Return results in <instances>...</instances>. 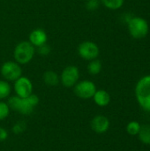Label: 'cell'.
<instances>
[{"label": "cell", "mask_w": 150, "mask_h": 151, "mask_svg": "<svg viewBox=\"0 0 150 151\" xmlns=\"http://www.w3.org/2000/svg\"><path fill=\"white\" fill-rule=\"evenodd\" d=\"M60 82L65 88L74 87L80 79V70L75 65L66 66L61 73Z\"/></svg>", "instance_id": "cell-7"}, {"label": "cell", "mask_w": 150, "mask_h": 151, "mask_svg": "<svg viewBox=\"0 0 150 151\" xmlns=\"http://www.w3.org/2000/svg\"><path fill=\"white\" fill-rule=\"evenodd\" d=\"M78 53L84 60H93L98 58L100 49L98 45L92 41H84L78 46Z\"/></svg>", "instance_id": "cell-6"}, {"label": "cell", "mask_w": 150, "mask_h": 151, "mask_svg": "<svg viewBox=\"0 0 150 151\" xmlns=\"http://www.w3.org/2000/svg\"><path fill=\"white\" fill-rule=\"evenodd\" d=\"M137 136L141 143L150 145V125L145 124L141 126V129Z\"/></svg>", "instance_id": "cell-14"}, {"label": "cell", "mask_w": 150, "mask_h": 151, "mask_svg": "<svg viewBox=\"0 0 150 151\" xmlns=\"http://www.w3.org/2000/svg\"><path fill=\"white\" fill-rule=\"evenodd\" d=\"M95 84L88 80H84L81 81H78L74 86V93L75 95L82 99H90L93 98L95 91H96Z\"/></svg>", "instance_id": "cell-8"}, {"label": "cell", "mask_w": 150, "mask_h": 151, "mask_svg": "<svg viewBox=\"0 0 150 151\" xmlns=\"http://www.w3.org/2000/svg\"><path fill=\"white\" fill-rule=\"evenodd\" d=\"M11 91V85L8 83L7 81H1L0 80V100L7 98Z\"/></svg>", "instance_id": "cell-17"}, {"label": "cell", "mask_w": 150, "mask_h": 151, "mask_svg": "<svg viewBox=\"0 0 150 151\" xmlns=\"http://www.w3.org/2000/svg\"><path fill=\"white\" fill-rule=\"evenodd\" d=\"M50 51H51L50 47L49 45H47L46 43L40 46V47H37V52L41 56H48L50 53Z\"/></svg>", "instance_id": "cell-21"}, {"label": "cell", "mask_w": 150, "mask_h": 151, "mask_svg": "<svg viewBox=\"0 0 150 151\" xmlns=\"http://www.w3.org/2000/svg\"><path fill=\"white\" fill-rule=\"evenodd\" d=\"M101 2L107 9L114 11L120 9L124 4L125 0H101Z\"/></svg>", "instance_id": "cell-16"}, {"label": "cell", "mask_w": 150, "mask_h": 151, "mask_svg": "<svg viewBox=\"0 0 150 151\" xmlns=\"http://www.w3.org/2000/svg\"><path fill=\"white\" fill-rule=\"evenodd\" d=\"M102 62L95 58L93 60H90L88 65V71L91 75H97L98 73H101L102 71Z\"/></svg>", "instance_id": "cell-15"}, {"label": "cell", "mask_w": 150, "mask_h": 151, "mask_svg": "<svg viewBox=\"0 0 150 151\" xmlns=\"http://www.w3.org/2000/svg\"><path fill=\"white\" fill-rule=\"evenodd\" d=\"M100 4L99 0H88L86 4L87 9L89 11H95L96 9H98Z\"/></svg>", "instance_id": "cell-22"}, {"label": "cell", "mask_w": 150, "mask_h": 151, "mask_svg": "<svg viewBox=\"0 0 150 151\" xmlns=\"http://www.w3.org/2000/svg\"><path fill=\"white\" fill-rule=\"evenodd\" d=\"M93 99L95 104L100 107H105L111 103L110 94L106 90H103V89L96 90L93 96Z\"/></svg>", "instance_id": "cell-12"}, {"label": "cell", "mask_w": 150, "mask_h": 151, "mask_svg": "<svg viewBox=\"0 0 150 151\" xmlns=\"http://www.w3.org/2000/svg\"><path fill=\"white\" fill-rule=\"evenodd\" d=\"M26 129V123L24 121H19L12 127V132L14 134H21Z\"/></svg>", "instance_id": "cell-20"}, {"label": "cell", "mask_w": 150, "mask_h": 151, "mask_svg": "<svg viewBox=\"0 0 150 151\" xmlns=\"http://www.w3.org/2000/svg\"><path fill=\"white\" fill-rule=\"evenodd\" d=\"M134 93L136 101L141 108L150 112V74L143 76L138 81Z\"/></svg>", "instance_id": "cell-2"}, {"label": "cell", "mask_w": 150, "mask_h": 151, "mask_svg": "<svg viewBox=\"0 0 150 151\" xmlns=\"http://www.w3.org/2000/svg\"><path fill=\"white\" fill-rule=\"evenodd\" d=\"M91 128L96 134H104L110 128V120L103 115H97L91 120Z\"/></svg>", "instance_id": "cell-10"}, {"label": "cell", "mask_w": 150, "mask_h": 151, "mask_svg": "<svg viewBox=\"0 0 150 151\" xmlns=\"http://www.w3.org/2000/svg\"><path fill=\"white\" fill-rule=\"evenodd\" d=\"M141 124L138 121H130L127 126H126V132L128 134L132 135V136H136L138 135L140 129H141Z\"/></svg>", "instance_id": "cell-18"}, {"label": "cell", "mask_w": 150, "mask_h": 151, "mask_svg": "<svg viewBox=\"0 0 150 151\" xmlns=\"http://www.w3.org/2000/svg\"><path fill=\"white\" fill-rule=\"evenodd\" d=\"M13 88L16 93V96L22 98L27 97L33 94L32 81L25 76H21L14 81Z\"/></svg>", "instance_id": "cell-9"}, {"label": "cell", "mask_w": 150, "mask_h": 151, "mask_svg": "<svg viewBox=\"0 0 150 151\" xmlns=\"http://www.w3.org/2000/svg\"><path fill=\"white\" fill-rule=\"evenodd\" d=\"M35 54V47L28 41H22L19 42L13 50V58L19 65L28 64Z\"/></svg>", "instance_id": "cell-3"}, {"label": "cell", "mask_w": 150, "mask_h": 151, "mask_svg": "<svg viewBox=\"0 0 150 151\" xmlns=\"http://www.w3.org/2000/svg\"><path fill=\"white\" fill-rule=\"evenodd\" d=\"M42 79H43L44 83L48 86H50V87L57 86L60 81V77L54 71H46L43 73Z\"/></svg>", "instance_id": "cell-13"}, {"label": "cell", "mask_w": 150, "mask_h": 151, "mask_svg": "<svg viewBox=\"0 0 150 151\" xmlns=\"http://www.w3.org/2000/svg\"><path fill=\"white\" fill-rule=\"evenodd\" d=\"M0 73L7 81H15L22 76L21 66L16 61L4 62L1 66Z\"/></svg>", "instance_id": "cell-5"}, {"label": "cell", "mask_w": 150, "mask_h": 151, "mask_svg": "<svg viewBox=\"0 0 150 151\" xmlns=\"http://www.w3.org/2000/svg\"><path fill=\"white\" fill-rule=\"evenodd\" d=\"M39 104V97L32 94L27 97H19L18 96H11L8 100V106L10 109L22 114V115H30L33 113L34 109Z\"/></svg>", "instance_id": "cell-1"}, {"label": "cell", "mask_w": 150, "mask_h": 151, "mask_svg": "<svg viewBox=\"0 0 150 151\" xmlns=\"http://www.w3.org/2000/svg\"><path fill=\"white\" fill-rule=\"evenodd\" d=\"M47 41H48V35L46 32L42 28H35L29 34L28 42L36 48L45 44Z\"/></svg>", "instance_id": "cell-11"}, {"label": "cell", "mask_w": 150, "mask_h": 151, "mask_svg": "<svg viewBox=\"0 0 150 151\" xmlns=\"http://www.w3.org/2000/svg\"><path fill=\"white\" fill-rule=\"evenodd\" d=\"M8 138V132L4 127H0V142H4Z\"/></svg>", "instance_id": "cell-23"}, {"label": "cell", "mask_w": 150, "mask_h": 151, "mask_svg": "<svg viewBox=\"0 0 150 151\" xmlns=\"http://www.w3.org/2000/svg\"><path fill=\"white\" fill-rule=\"evenodd\" d=\"M10 113V107L4 102L0 101V121L5 119Z\"/></svg>", "instance_id": "cell-19"}, {"label": "cell", "mask_w": 150, "mask_h": 151, "mask_svg": "<svg viewBox=\"0 0 150 151\" xmlns=\"http://www.w3.org/2000/svg\"><path fill=\"white\" fill-rule=\"evenodd\" d=\"M127 28L130 35L134 39L145 38L149 31L148 21L141 17H133L127 20Z\"/></svg>", "instance_id": "cell-4"}]
</instances>
